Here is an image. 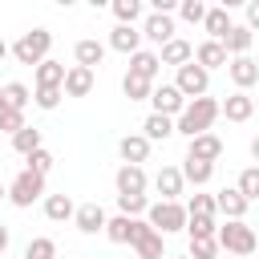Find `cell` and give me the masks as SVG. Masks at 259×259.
Segmentation results:
<instances>
[{"label":"cell","instance_id":"obj_1","mask_svg":"<svg viewBox=\"0 0 259 259\" xmlns=\"http://www.w3.org/2000/svg\"><path fill=\"white\" fill-rule=\"evenodd\" d=\"M214 117H223V101H214V97H198V101H190V105L182 109V117L174 121V130H178L182 138H198V134H210Z\"/></svg>","mask_w":259,"mask_h":259},{"label":"cell","instance_id":"obj_2","mask_svg":"<svg viewBox=\"0 0 259 259\" xmlns=\"http://www.w3.org/2000/svg\"><path fill=\"white\" fill-rule=\"evenodd\" d=\"M219 251L223 255H235V259H243V255H251V251H259V235L239 219H227V223H219Z\"/></svg>","mask_w":259,"mask_h":259},{"label":"cell","instance_id":"obj_3","mask_svg":"<svg viewBox=\"0 0 259 259\" xmlns=\"http://www.w3.org/2000/svg\"><path fill=\"white\" fill-rule=\"evenodd\" d=\"M49 49H53V32L49 28H28V32L16 36L12 57L20 65H40V61H49Z\"/></svg>","mask_w":259,"mask_h":259},{"label":"cell","instance_id":"obj_4","mask_svg":"<svg viewBox=\"0 0 259 259\" xmlns=\"http://www.w3.org/2000/svg\"><path fill=\"white\" fill-rule=\"evenodd\" d=\"M146 223L158 231V235H174V231H186V223H190V214H186V206L182 202H150V210H146Z\"/></svg>","mask_w":259,"mask_h":259},{"label":"cell","instance_id":"obj_5","mask_svg":"<svg viewBox=\"0 0 259 259\" xmlns=\"http://www.w3.org/2000/svg\"><path fill=\"white\" fill-rule=\"evenodd\" d=\"M36 198H45V174H32L28 166L8 182V202L12 206H20V210H28Z\"/></svg>","mask_w":259,"mask_h":259},{"label":"cell","instance_id":"obj_6","mask_svg":"<svg viewBox=\"0 0 259 259\" xmlns=\"http://www.w3.org/2000/svg\"><path fill=\"white\" fill-rule=\"evenodd\" d=\"M174 85H178V93H182L186 101H198V97H206V89H210V73H206L198 61H190V65L178 69Z\"/></svg>","mask_w":259,"mask_h":259},{"label":"cell","instance_id":"obj_7","mask_svg":"<svg viewBox=\"0 0 259 259\" xmlns=\"http://www.w3.org/2000/svg\"><path fill=\"white\" fill-rule=\"evenodd\" d=\"M150 105H154V113H162V117H182V109L190 105L182 93H178V85L170 81V85H154V93H150Z\"/></svg>","mask_w":259,"mask_h":259},{"label":"cell","instance_id":"obj_8","mask_svg":"<svg viewBox=\"0 0 259 259\" xmlns=\"http://www.w3.org/2000/svg\"><path fill=\"white\" fill-rule=\"evenodd\" d=\"M142 36L150 40V45H170L178 32H174V16H166V12H150L146 20H142Z\"/></svg>","mask_w":259,"mask_h":259},{"label":"cell","instance_id":"obj_9","mask_svg":"<svg viewBox=\"0 0 259 259\" xmlns=\"http://www.w3.org/2000/svg\"><path fill=\"white\" fill-rule=\"evenodd\" d=\"M105 223H109V214H105V206L101 202H81L77 206V214H73V227L81 231V235H105Z\"/></svg>","mask_w":259,"mask_h":259},{"label":"cell","instance_id":"obj_10","mask_svg":"<svg viewBox=\"0 0 259 259\" xmlns=\"http://www.w3.org/2000/svg\"><path fill=\"white\" fill-rule=\"evenodd\" d=\"M146 227V219H125V214H113L109 223H105V239L109 243H117V247H134V239H138V231Z\"/></svg>","mask_w":259,"mask_h":259},{"label":"cell","instance_id":"obj_11","mask_svg":"<svg viewBox=\"0 0 259 259\" xmlns=\"http://www.w3.org/2000/svg\"><path fill=\"white\" fill-rule=\"evenodd\" d=\"M142 28L138 24H113V32H109V49L113 53H125V57H134V53H142Z\"/></svg>","mask_w":259,"mask_h":259},{"label":"cell","instance_id":"obj_12","mask_svg":"<svg viewBox=\"0 0 259 259\" xmlns=\"http://www.w3.org/2000/svg\"><path fill=\"white\" fill-rule=\"evenodd\" d=\"M186 158H198V162H219L223 158V138L219 134H198V138H190L186 142Z\"/></svg>","mask_w":259,"mask_h":259},{"label":"cell","instance_id":"obj_13","mask_svg":"<svg viewBox=\"0 0 259 259\" xmlns=\"http://www.w3.org/2000/svg\"><path fill=\"white\" fill-rule=\"evenodd\" d=\"M182 186H186V178H182V166H162V170L154 174V190L162 194V202H178Z\"/></svg>","mask_w":259,"mask_h":259},{"label":"cell","instance_id":"obj_14","mask_svg":"<svg viewBox=\"0 0 259 259\" xmlns=\"http://www.w3.org/2000/svg\"><path fill=\"white\" fill-rule=\"evenodd\" d=\"M150 146H154V142H150L146 134H125V138L117 142V154H121L125 166H142V162L150 158Z\"/></svg>","mask_w":259,"mask_h":259},{"label":"cell","instance_id":"obj_15","mask_svg":"<svg viewBox=\"0 0 259 259\" xmlns=\"http://www.w3.org/2000/svg\"><path fill=\"white\" fill-rule=\"evenodd\" d=\"M113 186H117V194H146V186H150V178H146V170L142 166H117V174H113Z\"/></svg>","mask_w":259,"mask_h":259},{"label":"cell","instance_id":"obj_16","mask_svg":"<svg viewBox=\"0 0 259 259\" xmlns=\"http://www.w3.org/2000/svg\"><path fill=\"white\" fill-rule=\"evenodd\" d=\"M227 77L235 81V89H239V93H247V89L259 81V65H255L251 57H231V65H227Z\"/></svg>","mask_w":259,"mask_h":259},{"label":"cell","instance_id":"obj_17","mask_svg":"<svg viewBox=\"0 0 259 259\" xmlns=\"http://www.w3.org/2000/svg\"><path fill=\"white\" fill-rule=\"evenodd\" d=\"M214 206H219V214H223V219H235V223H239V219L247 214V206H251V202L239 194V186H227V190H219V194H214Z\"/></svg>","mask_w":259,"mask_h":259},{"label":"cell","instance_id":"obj_18","mask_svg":"<svg viewBox=\"0 0 259 259\" xmlns=\"http://www.w3.org/2000/svg\"><path fill=\"white\" fill-rule=\"evenodd\" d=\"M73 61H77L81 69H97V65L105 61V45L93 40V36H81V40L73 45Z\"/></svg>","mask_w":259,"mask_h":259},{"label":"cell","instance_id":"obj_19","mask_svg":"<svg viewBox=\"0 0 259 259\" xmlns=\"http://www.w3.org/2000/svg\"><path fill=\"white\" fill-rule=\"evenodd\" d=\"M158 61H162V65H174V69H182V65H190V61H194V45H190V40H182V36H174L170 45H162V49H158Z\"/></svg>","mask_w":259,"mask_h":259},{"label":"cell","instance_id":"obj_20","mask_svg":"<svg viewBox=\"0 0 259 259\" xmlns=\"http://www.w3.org/2000/svg\"><path fill=\"white\" fill-rule=\"evenodd\" d=\"M194 61L210 73V69H227V65H231V53H227L219 40H202V45L194 49Z\"/></svg>","mask_w":259,"mask_h":259},{"label":"cell","instance_id":"obj_21","mask_svg":"<svg viewBox=\"0 0 259 259\" xmlns=\"http://www.w3.org/2000/svg\"><path fill=\"white\" fill-rule=\"evenodd\" d=\"M93 69H81V65H69L65 73V97H89L93 93Z\"/></svg>","mask_w":259,"mask_h":259},{"label":"cell","instance_id":"obj_22","mask_svg":"<svg viewBox=\"0 0 259 259\" xmlns=\"http://www.w3.org/2000/svg\"><path fill=\"white\" fill-rule=\"evenodd\" d=\"M202 28H206V40H227V32H231V16H227V4H219V8H206V20H202Z\"/></svg>","mask_w":259,"mask_h":259},{"label":"cell","instance_id":"obj_23","mask_svg":"<svg viewBox=\"0 0 259 259\" xmlns=\"http://www.w3.org/2000/svg\"><path fill=\"white\" fill-rule=\"evenodd\" d=\"M65 73H69V69H65L61 61H53V57L40 61V65H36V89H65Z\"/></svg>","mask_w":259,"mask_h":259},{"label":"cell","instance_id":"obj_24","mask_svg":"<svg viewBox=\"0 0 259 259\" xmlns=\"http://www.w3.org/2000/svg\"><path fill=\"white\" fill-rule=\"evenodd\" d=\"M251 113H255V97H247V93H239V89L223 101V117H227V121H251Z\"/></svg>","mask_w":259,"mask_h":259},{"label":"cell","instance_id":"obj_25","mask_svg":"<svg viewBox=\"0 0 259 259\" xmlns=\"http://www.w3.org/2000/svg\"><path fill=\"white\" fill-rule=\"evenodd\" d=\"M77 214V202L69 194H45V219L49 223H69Z\"/></svg>","mask_w":259,"mask_h":259},{"label":"cell","instance_id":"obj_26","mask_svg":"<svg viewBox=\"0 0 259 259\" xmlns=\"http://www.w3.org/2000/svg\"><path fill=\"white\" fill-rule=\"evenodd\" d=\"M162 239L166 235H158L150 223L138 231V239H134V251H138V259H162Z\"/></svg>","mask_w":259,"mask_h":259},{"label":"cell","instance_id":"obj_27","mask_svg":"<svg viewBox=\"0 0 259 259\" xmlns=\"http://www.w3.org/2000/svg\"><path fill=\"white\" fill-rule=\"evenodd\" d=\"M251 45H255V32H251L247 24H231V32H227L223 49H227L231 57H247V53H251Z\"/></svg>","mask_w":259,"mask_h":259},{"label":"cell","instance_id":"obj_28","mask_svg":"<svg viewBox=\"0 0 259 259\" xmlns=\"http://www.w3.org/2000/svg\"><path fill=\"white\" fill-rule=\"evenodd\" d=\"M158 69H162V61H158V53H154V49H142V53H134V57H130V73H134V77L158 81Z\"/></svg>","mask_w":259,"mask_h":259},{"label":"cell","instance_id":"obj_29","mask_svg":"<svg viewBox=\"0 0 259 259\" xmlns=\"http://www.w3.org/2000/svg\"><path fill=\"white\" fill-rule=\"evenodd\" d=\"M142 134H146L150 142H166V138H174L178 130H174V117H162V113H150V117L142 121Z\"/></svg>","mask_w":259,"mask_h":259},{"label":"cell","instance_id":"obj_30","mask_svg":"<svg viewBox=\"0 0 259 259\" xmlns=\"http://www.w3.org/2000/svg\"><path fill=\"white\" fill-rule=\"evenodd\" d=\"M182 178H186L190 186H206V182L214 178V166H210V162H198V158H182Z\"/></svg>","mask_w":259,"mask_h":259},{"label":"cell","instance_id":"obj_31","mask_svg":"<svg viewBox=\"0 0 259 259\" xmlns=\"http://www.w3.org/2000/svg\"><path fill=\"white\" fill-rule=\"evenodd\" d=\"M121 93H125L130 101H150V93H154V81H146V77H134V73H125V77H121Z\"/></svg>","mask_w":259,"mask_h":259},{"label":"cell","instance_id":"obj_32","mask_svg":"<svg viewBox=\"0 0 259 259\" xmlns=\"http://www.w3.org/2000/svg\"><path fill=\"white\" fill-rule=\"evenodd\" d=\"M12 150H16L20 158L36 154V150H40V130H36V125H24V130H20L16 138H12Z\"/></svg>","mask_w":259,"mask_h":259},{"label":"cell","instance_id":"obj_33","mask_svg":"<svg viewBox=\"0 0 259 259\" xmlns=\"http://www.w3.org/2000/svg\"><path fill=\"white\" fill-rule=\"evenodd\" d=\"M150 210V198L146 194H117V214H125V219H142Z\"/></svg>","mask_w":259,"mask_h":259},{"label":"cell","instance_id":"obj_34","mask_svg":"<svg viewBox=\"0 0 259 259\" xmlns=\"http://www.w3.org/2000/svg\"><path fill=\"white\" fill-rule=\"evenodd\" d=\"M186 214H190V219H219L214 194H190V202H186Z\"/></svg>","mask_w":259,"mask_h":259},{"label":"cell","instance_id":"obj_35","mask_svg":"<svg viewBox=\"0 0 259 259\" xmlns=\"http://www.w3.org/2000/svg\"><path fill=\"white\" fill-rule=\"evenodd\" d=\"M0 93H4V101H8V109H20V113H24V105H28V97H32L24 81H8V85H4Z\"/></svg>","mask_w":259,"mask_h":259},{"label":"cell","instance_id":"obj_36","mask_svg":"<svg viewBox=\"0 0 259 259\" xmlns=\"http://www.w3.org/2000/svg\"><path fill=\"white\" fill-rule=\"evenodd\" d=\"M113 16H117V24H138L142 20V0H113Z\"/></svg>","mask_w":259,"mask_h":259},{"label":"cell","instance_id":"obj_37","mask_svg":"<svg viewBox=\"0 0 259 259\" xmlns=\"http://www.w3.org/2000/svg\"><path fill=\"white\" fill-rule=\"evenodd\" d=\"M24 259H57V243L49 235H36L28 247H24Z\"/></svg>","mask_w":259,"mask_h":259},{"label":"cell","instance_id":"obj_38","mask_svg":"<svg viewBox=\"0 0 259 259\" xmlns=\"http://www.w3.org/2000/svg\"><path fill=\"white\" fill-rule=\"evenodd\" d=\"M235 186H239V194H243L247 202H255V198H259V166H247Z\"/></svg>","mask_w":259,"mask_h":259},{"label":"cell","instance_id":"obj_39","mask_svg":"<svg viewBox=\"0 0 259 259\" xmlns=\"http://www.w3.org/2000/svg\"><path fill=\"white\" fill-rule=\"evenodd\" d=\"M186 235L190 239H219V219H190Z\"/></svg>","mask_w":259,"mask_h":259},{"label":"cell","instance_id":"obj_40","mask_svg":"<svg viewBox=\"0 0 259 259\" xmlns=\"http://www.w3.org/2000/svg\"><path fill=\"white\" fill-rule=\"evenodd\" d=\"M178 16H182L186 24H202V20H206V4H202V0H178Z\"/></svg>","mask_w":259,"mask_h":259},{"label":"cell","instance_id":"obj_41","mask_svg":"<svg viewBox=\"0 0 259 259\" xmlns=\"http://www.w3.org/2000/svg\"><path fill=\"white\" fill-rule=\"evenodd\" d=\"M190 259H219V239H190Z\"/></svg>","mask_w":259,"mask_h":259},{"label":"cell","instance_id":"obj_42","mask_svg":"<svg viewBox=\"0 0 259 259\" xmlns=\"http://www.w3.org/2000/svg\"><path fill=\"white\" fill-rule=\"evenodd\" d=\"M24 162H28V170H32V174H49V170H53V162H57V158H53V154H49V150H45V146H40V150H36V154H28V158H24Z\"/></svg>","mask_w":259,"mask_h":259},{"label":"cell","instance_id":"obj_43","mask_svg":"<svg viewBox=\"0 0 259 259\" xmlns=\"http://www.w3.org/2000/svg\"><path fill=\"white\" fill-rule=\"evenodd\" d=\"M24 125H28V121H24V113H20V109H8V113L0 117V130H4L8 138H16V134H20Z\"/></svg>","mask_w":259,"mask_h":259},{"label":"cell","instance_id":"obj_44","mask_svg":"<svg viewBox=\"0 0 259 259\" xmlns=\"http://www.w3.org/2000/svg\"><path fill=\"white\" fill-rule=\"evenodd\" d=\"M61 97H65V89H36V93H32V101H36L40 109H57Z\"/></svg>","mask_w":259,"mask_h":259},{"label":"cell","instance_id":"obj_45","mask_svg":"<svg viewBox=\"0 0 259 259\" xmlns=\"http://www.w3.org/2000/svg\"><path fill=\"white\" fill-rule=\"evenodd\" d=\"M247 28H251V32H259V0H251V4H247Z\"/></svg>","mask_w":259,"mask_h":259},{"label":"cell","instance_id":"obj_46","mask_svg":"<svg viewBox=\"0 0 259 259\" xmlns=\"http://www.w3.org/2000/svg\"><path fill=\"white\" fill-rule=\"evenodd\" d=\"M4 251H8V227L0 223V255H4Z\"/></svg>","mask_w":259,"mask_h":259},{"label":"cell","instance_id":"obj_47","mask_svg":"<svg viewBox=\"0 0 259 259\" xmlns=\"http://www.w3.org/2000/svg\"><path fill=\"white\" fill-rule=\"evenodd\" d=\"M8 53H12V45H8L4 36H0V65H4V57H8Z\"/></svg>","mask_w":259,"mask_h":259},{"label":"cell","instance_id":"obj_48","mask_svg":"<svg viewBox=\"0 0 259 259\" xmlns=\"http://www.w3.org/2000/svg\"><path fill=\"white\" fill-rule=\"evenodd\" d=\"M251 158H255V162H259V134H255V138H251Z\"/></svg>","mask_w":259,"mask_h":259},{"label":"cell","instance_id":"obj_49","mask_svg":"<svg viewBox=\"0 0 259 259\" xmlns=\"http://www.w3.org/2000/svg\"><path fill=\"white\" fill-rule=\"evenodd\" d=\"M4 113H8V101H4V93H0V117H4Z\"/></svg>","mask_w":259,"mask_h":259},{"label":"cell","instance_id":"obj_50","mask_svg":"<svg viewBox=\"0 0 259 259\" xmlns=\"http://www.w3.org/2000/svg\"><path fill=\"white\" fill-rule=\"evenodd\" d=\"M4 198H8V186H4V182H0V202H4Z\"/></svg>","mask_w":259,"mask_h":259},{"label":"cell","instance_id":"obj_51","mask_svg":"<svg viewBox=\"0 0 259 259\" xmlns=\"http://www.w3.org/2000/svg\"><path fill=\"white\" fill-rule=\"evenodd\" d=\"M170 259H190V255H170Z\"/></svg>","mask_w":259,"mask_h":259},{"label":"cell","instance_id":"obj_52","mask_svg":"<svg viewBox=\"0 0 259 259\" xmlns=\"http://www.w3.org/2000/svg\"><path fill=\"white\" fill-rule=\"evenodd\" d=\"M219 259H235V255H219Z\"/></svg>","mask_w":259,"mask_h":259},{"label":"cell","instance_id":"obj_53","mask_svg":"<svg viewBox=\"0 0 259 259\" xmlns=\"http://www.w3.org/2000/svg\"><path fill=\"white\" fill-rule=\"evenodd\" d=\"M57 259H65V255H57Z\"/></svg>","mask_w":259,"mask_h":259}]
</instances>
